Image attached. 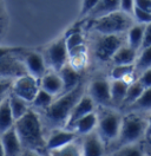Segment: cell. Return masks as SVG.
Listing matches in <instances>:
<instances>
[{
	"label": "cell",
	"instance_id": "cell-1",
	"mask_svg": "<svg viewBox=\"0 0 151 156\" xmlns=\"http://www.w3.org/2000/svg\"><path fill=\"white\" fill-rule=\"evenodd\" d=\"M14 128L24 149L34 150L40 155L48 156L46 138L43 133V122L36 111L28 110L21 118L16 121Z\"/></svg>",
	"mask_w": 151,
	"mask_h": 156
},
{
	"label": "cell",
	"instance_id": "cell-2",
	"mask_svg": "<svg viewBox=\"0 0 151 156\" xmlns=\"http://www.w3.org/2000/svg\"><path fill=\"white\" fill-rule=\"evenodd\" d=\"M84 94V83L80 82L73 90L59 95V97L54 98L52 104L44 110L43 123H45L50 129L65 128L72 109Z\"/></svg>",
	"mask_w": 151,
	"mask_h": 156
},
{
	"label": "cell",
	"instance_id": "cell-3",
	"mask_svg": "<svg viewBox=\"0 0 151 156\" xmlns=\"http://www.w3.org/2000/svg\"><path fill=\"white\" fill-rule=\"evenodd\" d=\"M89 27L99 34H121L126 33L129 29L136 23L131 14H128L123 11H116L110 14H106L98 19L90 20Z\"/></svg>",
	"mask_w": 151,
	"mask_h": 156
},
{
	"label": "cell",
	"instance_id": "cell-4",
	"mask_svg": "<svg viewBox=\"0 0 151 156\" xmlns=\"http://www.w3.org/2000/svg\"><path fill=\"white\" fill-rule=\"evenodd\" d=\"M146 134V121L138 112H129L123 116L122 126L118 138L114 143V149L118 147L141 142Z\"/></svg>",
	"mask_w": 151,
	"mask_h": 156
},
{
	"label": "cell",
	"instance_id": "cell-5",
	"mask_svg": "<svg viewBox=\"0 0 151 156\" xmlns=\"http://www.w3.org/2000/svg\"><path fill=\"white\" fill-rule=\"evenodd\" d=\"M98 115V124H97V133L103 140L105 147H109L116 143L119 130L122 126L123 116L118 114L111 107H99Z\"/></svg>",
	"mask_w": 151,
	"mask_h": 156
},
{
	"label": "cell",
	"instance_id": "cell-6",
	"mask_svg": "<svg viewBox=\"0 0 151 156\" xmlns=\"http://www.w3.org/2000/svg\"><path fill=\"white\" fill-rule=\"evenodd\" d=\"M126 44V33L121 34H99L93 44L94 57L100 62H111L114 53Z\"/></svg>",
	"mask_w": 151,
	"mask_h": 156
},
{
	"label": "cell",
	"instance_id": "cell-7",
	"mask_svg": "<svg viewBox=\"0 0 151 156\" xmlns=\"http://www.w3.org/2000/svg\"><path fill=\"white\" fill-rule=\"evenodd\" d=\"M43 56L45 58L47 66L53 71L59 72L67 64L68 60V50L66 45L65 36L51 43L45 49Z\"/></svg>",
	"mask_w": 151,
	"mask_h": 156
},
{
	"label": "cell",
	"instance_id": "cell-8",
	"mask_svg": "<svg viewBox=\"0 0 151 156\" xmlns=\"http://www.w3.org/2000/svg\"><path fill=\"white\" fill-rule=\"evenodd\" d=\"M39 89H40V83L37 78H34L28 73H25L20 77L13 79L11 91L19 97L24 98L28 103H32Z\"/></svg>",
	"mask_w": 151,
	"mask_h": 156
},
{
	"label": "cell",
	"instance_id": "cell-9",
	"mask_svg": "<svg viewBox=\"0 0 151 156\" xmlns=\"http://www.w3.org/2000/svg\"><path fill=\"white\" fill-rule=\"evenodd\" d=\"M27 73L20 55H9L0 58V79H16Z\"/></svg>",
	"mask_w": 151,
	"mask_h": 156
},
{
	"label": "cell",
	"instance_id": "cell-10",
	"mask_svg": "<svg viewBox=\"0 0 151 156\" xmlns=\"http://www.w3.org/2000/svg\"><path fill=\"white\" fill-rule=\"evenodd\" d=\"M89 95L98 107H112L110 82L104 77H96L89 87Z\"/></svg>",
	"mask_w": 151,
	"mask_h": 156
},
{
	"label": "cell",
	"instance_id": "cell-11",
	"mask_svg": "<svg viewBox=\"0 0 151 156\" xmlns=\"http://www.w3.org/2000/svg\"><path fill=\"white\" fill-rule=\"evenodd\" d=\"M21 59L25 65L26 72L34 78H37L38 80H40V78L47 72V64L45 62V58L41 53H39L37 51L25 50L21 53Z\"/></svg>",
	"mask_w": 151,
	"mask_h": 156
},
{
	"label": "cell",
	"instance_id": "cell-12",
	"mask_svg": "<svg viewBox=\"0 0 151 156\" xmlns=\"http://www.w3.org/2000/svg\"><path fill=\"white\" fill-rule=\"evenodd\" d=\"M78 136L79 135L77 133H75L73 130H70V129H66V128L51 129V133L48 134V137L46 138L47 153L75 142Z\"/></svg>",
	"mask_w": 151,
	"mask_h": 156
},
{
	"label": "cell",
	"instance_id": "cell-13",
	"mask_svg": "<svg viewBox=\"0 0 151 156\" xmlns=\"http://www.w3.org/2000/svg\"><path fill=\"white\" fill-rule=\"evenodd\" d=\"M82 144V156H104L105 144L100 138L97 130L83 136Z\"/></svg>",
	"mask_w": 151,
	"mask_h": 156
},
{
	"label": "cell",
	"instance_id": "cell-14",
	"mask_svg": "<svg viewBox=\"0 0 151 156\" xmlns=\"http://www.w3.org/2000/svg\"><path fill=\"white\" fill-rule=\"evenodd\" d=\"M94 105H96V103L93 102V99L90 97V95L89 94H84L82 96V98L77 102L75 108L72 109L71 115L68 117L67 123H66L65 126L66 129H70L75 124V122H77L79 118H82L85 115L94 111Z\"/></svg>",
	"mask_w": 151,
	"mask_h": 156
},
{
	"label": "cell",
	"instance_id": "cell-15",
	"mask_svg": "<svg viewBox=\"0 0 151 156\" xmlns=\"http://www.w3.org/2000/svg\"><path fill=\"white\" fill-rule=\"evenodd\" d=\"M0 138L4 146L5 156H20L24 151V147L21 144V141L14 127L5 131L4 134H1Z\"/></svg>",
	"mask_w": 151,
	"mask_h": 156
},
{
	"label": "cell",
	"instance_id": "cell-16",
	"mask_svg": "<svg viewBox=\"0 0 151 156\" xmlns=\"http://www.w3.org/2000/svg\"><path fill=\"white\" fill-rule=\"evenodd\" d=\"M39 83H40V88L47 91L48 94L53 95L54 97L63 94L64 84H63V80H61L59 72H57V71H53V70L47 71L46 73L40 78Z\"/></svg>",
	"mask_w": 151,
	"mask_h": 156
},
{
	"label": "cell",
	"instance_id": "cell-17",
	"mask_svg": "<svg viewBox=\"0 0 151 156\" xmlns=\"http://www.w3.org/2000/svg\"><path fill=\"white\" fill-rule=\"evenodd\" d=\"M97 124H98V115L96 111H92L75 122V124L70 128V130H73L79 136H85L94 131L97 129Z\"/></svg>",
	"mask_w": 151,
	"mask_h": 156
},
{
	"label": "cell",
	"instance_id": "cell-18",
	"mask_svg": "<svg viewBox=\"0 0 151 156\" xmlns=\"http://www.w3.org/2000/svg\"><path fill=\"white\" fill-rule=\"evenodd\" d=\"M119 10H121L119 0H99L98 4L94 6L93 10L91 11L84 19L86 21L98 19L100 17H104L106 14H110L112 12H116V11Z\"/></svg>",
	"mask_w": 151,
	"mask_h": 156
},
{
	"label": "cell",
	"instance_id": "cell-19",
	"mask_svg": "<svg viewBox=\"0 0 151 156\" xmlns=\"http://www.w3.org/2000/svg\"><path fill=\"white\" fill-rule=\"evenodd\" d=\"M59 75H60L63 84H64L63 94L73 90L82 82L80 80V76H79V71H77L70 63H67L65 66L59 71Z\"/></svg>",
	"mask_w": 151,
	"mask_h": 156
},
{
	"label": "cell",
	"instance_id": "cell-20",
	"mask_svg": "<svg viewBox=\"0 0 151 156\" xmlns=\"http://www.w3.org/2000/svg\"><path fill=\"white\" fill-rule=\"evenodd\" d=\"M138 56V51L132 49L128 44H124L112 57L113 65H133Z\"/></svg>",
	"mask_w": 151,
	"mask_h": 156
},
{
	"label": "cell",
	"instance_id": "cell-21",
	"mask_svg": "<svg viewBox=\"0 0 151 156\" xmlns=\"http://www.w3.org/2000/svg\"><path fill=\"white\" fill-rule=\"evenodd\" d=\"M129 84L123 79H112L110 82V94L112 107H122Z\"/></svg>",
	"mask_w": 151,
	"mask_h": 156
},
{
	"label": "cell",
	"instance_id": "cell-22",
	"mask_svg": "<svg viewBox=\"0 0 151 156\" xmlns=\"http://www.w3.org/2000/svg\"><path fill=\"white\" fill-rule=\"evenodd\" d=\"M145 24H139L135 23L129 31L126 32V44L131 46L132 49L139 52L143 43V37H144V31H145Z\"/></svg>",
	"mask_w": 151,
	"mask_h": 156
},
{
	"label": "cell",
	"instance_id": "cell-23",
	"mask_svg": "<svg viewBox=\"0 0 151 156\" xmlns=\"http://www.w3.org/2000/svg\"><path fill=\"white\" fill-rule=\"evenodd\" d=\"M14 123H16V119L13 117L12 110L9 107V95H7V97L0 104V135L14 127Z\"/></svg>",
	"mask_w": 151,
	"mask_h": 156
},
{
	"label": "cell",
	"instance_id": "cell-24",
	"mask_svg": "<svg viewBox=\"0 0 151 156\" xmlns=\"http://www.w3.org/2000/svg\"><path fill=\"white\" fill-rule=\"evenodd\" d=\"M9 101L12 114H13V117H14L16 121L21 118L30 110L28 109V102H26L24 98L17 96L16 94H13L11 90L9 92Z\"/></svg>",
	"mask_w": 151,
	"mask_h": 156
},
{
	"label": "cell",
	"instance_id": "cell-25",
	"mask_svg": "<svg viewBox=\"0 0 151 156\" xmlns=\"http://www.w3.org/2000/svg\"><path fill=\"white\" fill-rule=\"evenodd\" d=\"M65 39L68 52L85 45V39L82 32V27L79 26H73L68 30L65 34Z\"/></svg>",
	"mask_w": 151,
	"mask_h": 156
},
{
	"label": "cell",
	"instance_id": "cell-26",
	"mask_svg": "<svg viewBox=\"0 0 151 156\" xmlns=\"http://www.w3.org/2000/svg\"><path fill=\"white\" fill-rule=\"evenodd\" d=\"M110 156H145V147L141 142L118 147Z\"/></svg>",
	"mask_w": 151,
	"mask_h": 156
},
{
	"label": "cell",
	"instance_id": "cell-27",
	"mask_svg": "<svg viewBox=\"0 0 151 156\" xmlns=\"http://www.w3.org/2000/svg\"><path fill=\"white\" fill-rule=\"evenodd\" d=\"M144 90H145V88L139 83L138 79H136L133 83L129 84V88H128V91H126L124 102H123V104L121 108H123L124 110L128 109L131 104H133L138 98L141 97V95L143 94Z\"/></svg>",
	"mask_w": 151,
	"mask_h": 156
},
{
	"label": "cell",
	"instance_id": "cell-28",
	"mask_svg": "<svg viewBox=\"0 0 151 156\" xmlns=\"http://www.w3.org/2000/svg\"><path fill=\"white\" fill-rule=\"evenodd\" d=\"M126 112H141V111H151V88L145 89L133 104H131L128 109H125Z\"/></svg>",
	"mask_w": 151,
	"mask_h": 156
},
{
	"label": "cell",
	"instance_id": "cell-29",
	"mask_svg": "<svg viewBox=\"0 0 151 156\" xmlns=\"http://www.w3.org/2000/svg\"><path fill=\"white\" fill-rule=\"evenodd\" d=\"M151 68V46L143 49L138 52L137 59L135 62V73L138 77L142 72Z\"/></svg>",
	"mask_w": 151,
	"mask_h": 156
},
{
	"label": "cell",
	"instance_id": "cell-30",
	"mask_svg": "<svg viewBox=\"0 0 151 156\" xmlns=\"http://www.w3.org/2000/svg\"><path fill=\"white\" fill-rule=\"evenodd\" d=\"M48 156H82V144L75 141L67 146L48 151Z\"/></svg>",
	"mask_w": 151,
	"mask_h": 156
},
{
	"label": "cell",
	"instance_id": "cell-31",
	"mask_svg": "<svg viewBox=\"0 0 151 156\" xmlns=\"http://www.w3.org/2000/svg\"><path fill=\"white\" fill-rule=\"evenodd\" d=\"M53 101H54V96L53 95L48 94L47 91H45V90H43V89L40 88L39 91L37 92L34 99L32 101V105L34 108H37V109H40V110L44 111L45 109H47V108L52 104Z\"/></svg>",
	"mask_w": 151,
	"mask_h": 156
},
{
	"label": "cell",
	"instance_id": "cell-32",
	"mask_svg": "<svg viewBox=\"0 0 151 156\" xmlns=\"http://www.w3.org/2000/svg\"><path fill=\"white\" fill-rule=\"evenodd\" d=\"M130 73H135V64L133 65H113L111 69L112 79H124Z\"/></svg>",
	"mask_w": 151,
	"mask_h": 156
},
{
	"label": "cell",
	"instance_id": "cell-33",
	"mask_svg": "<svg viewBox=\"0 0 151 156\" xmlns=\"http://www.w3.org/2000/svg\"><path fill=\"white\" fill-rule=\"evenodd\" d=\"M133 18L136 23L139 24H150L151 23V11L142 10L139 7H135L133 10Z\"/></svg>",
	"mask_w": 151,
	"mask_h": 156
},
{
	"label": "cell",
	"instance_id": "cell-34",
	"mask_svg": "<svg viewBox=\"0 0 151 156\" xmlns=\"http://www.w3.org/2000/svg\"><path fill=\"white\" fill-rule=\"evenodd\" d=\"M99 0H83L82 1V9H80V13L79 17L84 19L85 17L94 9V6L98 4Z\"/></svg>",
	"mask_w": 151,
	"mask_h": 156
},
{
	"label": "cell",
	"instance_id": "cell-35",
	"mask_svg": "<svg viewBox=\"0 0 151 156\" xmlns=\"http://www.w3.org/2000/svg\"><path fill=\"white\" fill-rule=\"evenodd\" d=\"M26 49L20 46H0V58H4L9 55H20Z\"/></svg>",
	"mask_w": 151,
	"mask_h": 156
},
{
	"label": "cell",
	"instance_id": "cell-36",
	"mask_svg": "<svg viewBox=\"0 0 151 156\" xmlns=\"http://www.w3.org/2000/svg\"><path fill=\"white\" fill-rule=\"evenodd\" d=\"M137 79L139 80V83L145 89L151 88V68L145 70L144 72H142L141 75L137 77Z\"/></svg>",
	"mask_w": 151,
	"mask_h": 156
},
{
	"label": "cell",
	"instance_id": "cell-37",
	"mask_svg": "<svg viewBox=\"0 0 151 156\" xmlns=\"http://www.w3.org/2000/svg\"><path fill=\"white\" fill-rule=\"evenodd\" d=\"M119 7L121 11L131 14L133 17V10H135V0H119Z\"/></svg>",
	"mask_w": 151,
	"mask_h": 156
},
{
	"label": "cell",
	"instance_id": "cell-38",
	"mask_svg": "<svg viewBox=\"0 0 151 156\" xmlns=\"http://www.w3.org/2000/svg\"><path fill=\"white\" fill-rule=\"evenodd\" d=\"M151 46V23L150 24H146L145 26V31H144V37H143V43H142V48L141 50L146 49ZM139 50V51H141Z\"/></svg>",
	"mask_w": 151,
	"mask_h": 156
},
{
	"label": "cell",
	"instance_id": "cell-39",
	"mask_svg": "<svg viewBox=\"0 0 151 156\" xmlns=\"http://www.w3.org/2000/svg\"><path fill=\"white\" fill-rule=\"evenodd\" d=\"M135 7L151 11V0H135Z\"/></svg>",
	"mask_w": 151,
	"mask_h": 156
},
{
	"label": "cell",
	"instance_id": "cell-40",
	"mask_svg": "<svg viewBox=\"0 0 151 156\" xmlns=\"http://www.w3.org/2000/svg\"><path fill=\"white\" fill-rule=\"evenodd\" d=\"M5 20H6V12H5V6L2 4V0H0V31L4 27V24H5Z\"/></svg>",
	"mask_w": 151,
	"mask_h": 156
},
{
	"label": "cell",
	"instance_id": "cell-41",
	"mask_svg": "<svg viewBox=\"0 0 151 156\" xmlns=\"http://www.w3.org/2000/svg\"><path fill=\"white\" fill-rule=\"evenodd\" d=\"M20 156H43L40 155L39 153L34 151V150H30V149H24V151L21 153Z\"/></svg>",
	"mask_w": 151,
	"mask_h": 156
},
{
	"label": "cell",
	"instance_id": "cell-42",
	"mask_svg": "<svg viewBox=\"0 0 151 156\" xmlns=\"http://www.w3.org/2000/svg\"><path fill=\"white\" fill-rule=\"evenodd\" d=\"M145 136L148 140L151 137V115L146 119V134H145Z\"/></svg>",
	"mask_w": 151,
	"mask_h": 156
},
{
	"label": "cell",
	"instance_id": "cell-43",
	"mask_svg": "<svg viewBox=\"0 0 151 156\" xmlns=\"http://www.w3.org/2000/svg\"><path fill=\"white\" fill-rule=\"evenodd\" d=\"M0 156H5V150H4V146H2L1 138H0Z\"/></svg>",
	"mask_w": 151,
	"mask_h": 156
},
{
	"label": "cell",
	"instance_id": "cell-44",
	"mask_svg": "<svg viewBox=\"0 0 151 156\" xmlns=\"http://www.w3.org/2000/svg\"><path fill=\"white\" fill-rule=\"evenodd\" d=\"M145 156H151V147L145 148Z\"/></svg>",
	"mask_w": 151,
	"mask_h": 156
},
{
	"label": "cell",
	"instance_id": "cell-45",
	"mask_svg": "<svg viewBox=\"0 0 151 156\" xmlns=\"http://www.w3.org/2000/svg\"><path fill=\"white\" fill-rule=\"evenodd\" d=\"M149 141H151V137H150V138H149Z\"/></svg>",
	"mask_w": 151,
	"mask_h": 156
},
{
	"label": "cell",
	"instance_id": "cell-46",
	"mask_svg": "<svg viewBox=\"0 0 151 156\" xmlns=\"http://www.w3.org/2000/svg\"><path fill=\"white\" fill-rule=\"evenodd\" d=\"M0 32H1V31H0Z\"/></svg>",
	"mask_w": 151,
	"mask_h": 156
}]
</instances>
